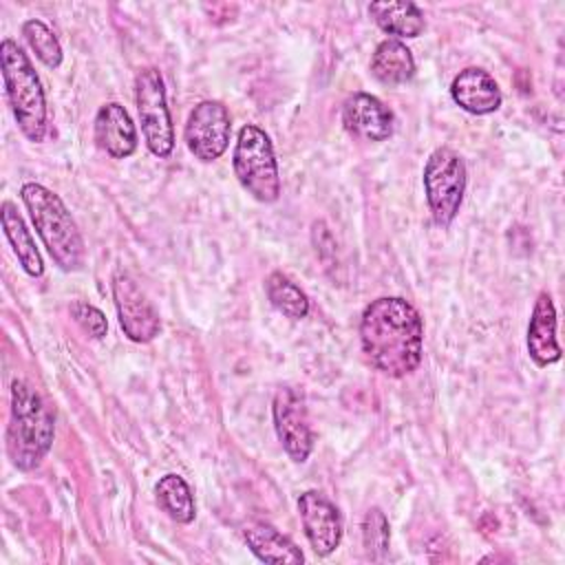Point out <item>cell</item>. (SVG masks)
<instances>
[{
	"mask_svg": "<svg viewBox=\"0 0 565 565\" xmlns=\"http://www.w3.org/2000/svg\"><path fill=\"white\" fill-rule=\"evenodd\" d=\"M238 183L260 203H274L280 196V177L274 148L265 130L247 124L238 130L232 157Z\"/></svg>",
	"mask_w": 565,
	"mask_h": 565,
	"instance_id": "obj_5",
	"label": "cell"
},
{
	"mask_svg": "<svg viewBox=\"0 0 565 565\" xmlns=\"http://www.w3.org/2000/svg\"><path fill=\"white\" fill-rule=\"evenodd\" d=\"M0 66L7 99L18 128L29 141L40 143L46 135V99L31 60L18 46V42L7 38L0 44Z\"/></svg>",
	"mask_w": 565,
	"mask_h": 565,
	"instance_id": "obj_4",
	"label": "cell"
},
{
	"mask_svg": "<svg viewBox=\"0 0 565 565\" xmlns=\"http://www.w3.org/2000/svg\"><path fill=\"white\" fill-rule=\"evenodd\" d=\"M527 353L539 366H547L561 360V347L556 342V309L547 291H541L534 300L532 318L527 324Z\"/></svg>",
	"mask_w": 565,
	"mask_h": 565,
	"instance_id": "obj_15",
	"label": "cell"
},
{
	"mask_svg": "<svg viewBox=\"0 0 565 565\" xmlns=\"http://www.w3.org/2000/svg\"><path fill=\"white\" fill-rule=\"evenodd\" d=\"M344 128L366 141H384L393 135V113L369 93H353L342 106Z\"/></svg>",
	"mask_w": 565,
	"mask_h": 565,
	"instance_id": "obj_12",
	"label": "cell"
},
{
	"mask_svg": "<svg viewBox=\"0 0 565 565\" xmlns=\"http://www.w3.org/2000/svg\"><path fill=\"white\" fill-rule=\"evenodd\" d=\"M265 291L269 302L287 318L291 320H300L309 313V298L307 294L291 282L287 276H282L280 271H274L267 276L265 280Z\"/></svg>",
	"mask_w": 565,
	"mask_h": 565,
	"instance_id": "obj_21",
	"label": "cell"
},
{
	"mask_svg": "<svg viewBox=\"0 0 565 565\" xmlns=\"http://www.w3.org/2000/svg\"><path fill=\"white\" fill-rule=\"evenodd\" d=\"M95 141L113 159H126L137 148V130L128 110L117 104H104L95 115Z\"/></svg>",
	"mask_w": 565,
	"mask_h": 565,
	"instance_id": "obj_14",
	"label": "cell"
},
{
	"mask_svg": "<svg viewBox=\"0 0 565 565\" xmlns=\"http://www.w3.org/2000/svg\"><path fill=\"white\" fill-rule=\"evenodd\" d=\"M0 218H2V230H4V236L7 241L11 243L13 247V254L18 256L22 269L38 278L44 274V263H42V256L31 238V232L26 230V223L22 221V216L18 214L15 205L11 201H4L2 203V210H0Z\"/></svg>",
	"mask_w": 565,
	"mask_h": 565,
	"instance_id": "obj_19",
	"label": "cell"
},
{
	"mask_svg": "<svg viewBox=\"0 0 565 565\" xmlns=\"http://www.w3.org/2000/svg\"><path fill=\"white\" fill-rule=\"evenodd\" d=\"M271 411L280 446L291 461L305 463L313 450V430L309 426L302 397L294 388H280L274 397Z\"/></svg>",
	"mask_w": 565,
	"mask_h": 565,
	"instance_id": "obj_10",
	"label": "cell"
},
{
	"mask_svg": "<svg viewBox=\"0 0 565 565\" xmlns=\"http://www.w3.org/2000/svg\"><path fill=\"white\" fill-rule=\"evenodd\" d=\"M369 15L388 35L417 38L424 31V13L415 2L377 0L369 4Z\"/></svg>",
	"mask_w": 565,
	"mask_h": 565,
	"instance_id": "obj_17",
	"label": "cell"
},
{
	"mask_svg": "<svg viewBox=\"0 0 565 565\" xmlns=\"http://www.w3.org/2000/svg\"><path fill=\"white\" fill-rule=\"evenodd\" d=\"M22 35L29 42L31 51L38 55V60L49 66V68H57L62 64V46L60 40L55 38V33L42 22V20H26L22 24Z\"/></svg>",
	"mask_w": 565,
	"mask_h": 565,
	"instance_id": "obj_22",
	"label": "cell"
},
{
	"mask_svg": "<svg viewBox=\"0 0 565 565\" xmlns=\"http://www.w3.org/2000/svg\"><path fill=\"white\" fill-rule=\"evenodd\" d=\"M113 298L119 327L128 340L150 342L159 333L161 320L157 309L128 274H117L113 278Z\"/></svg>",
	"mask_w": 565,
	"mask_h": 565,
	"instance_id": "obj_9",
	"label": "cell"
},
{
	"mask_svg": "<svg viewBox=\"0 0 565 565\" xmlns=\"http://www.w3.org/2000/svg\"><path fill=\"white\" fill-rule=\"evenodd\" d=\"M450 95L455 104L470 115H490L501 106L499 84L479 66L459 71L450 84Z\"/></svg>",
	"mask_w": 565,
	"mask_h": 565,
	"instance_id": "obj_13",
	"label": "cell"
},
{
	"mask_svg": "<svg viewBox=\"0 0 565 565\" xmlns=\"http://www.w3.org/2000/svg\"><path fill=\"white\" fill-rule=\"evenodd\" d=\"M360 342L373 369L388 377L411 375L422 362L424 322L404 298L371 300L360 318Z\"/></svg>",
	"mask_w": 565,
	"mask_h": 565,
	"instance_id": "obj_1",
	"label": "cell"
},
{
	"mask_svg": "<svg viewBox=\"0 0 565 565\" xmlns=\"http://www.w3.org/2000/svg\"><path fill=\"white\" fill-rule=\"evenodd\" d=\"M424 192L435 223L450 225L466 192V163L455 150L437 148L430 152L424 166Z\"/></svg>",
	"mask_w": 565,
	"mask_h": 565,
	"instance_id": "obj_6",
	"label": "cell"
},
{
	"mask_svg": "<svg viewBox=\"0 0 565 565\" xmlns=\"http://www.w3.org/2000/svg\"><path fill=\"white\" fill-rule=\"evenodd\" d=\"M55 424L44 399L24 382L11 384V417L7 426V452L15 468L33 470L49 452Z\"/></svg>",
	"mask_w": 565,
	"mask_h": 565,
	"instance_id": "obj_3",
	"label": "cell"
},
{
	"mask_svg": "<svg viewBox=\"0 0 565 565\" xmlns=\"http://www.w3.org/2000/svg\"><path fill=\"white\" fill-rule=\"evenodd\" d=\"M185 146L201 161L218 159L230 143L232 119L221 102L205 99L190 110L185 121Z\"/></svg>",
	"mask_w": 565,
	"mask_h": 565,
	"instance_id": "obj_8",
	"label": "cell"
},
{
	"mask_svg": "<svg viewBox=\"0 0 565 565\" xmlns=\"http://www.w3.org/2000/svg\"><path fill=\"white\" fill-rule=\"evenodd\" d=\"M154 492H157V501L161 505V510L177 523L181 525H188L192 523L194 514H196V508H194V497H192V490L190 486L185 483L183 477L170 472V475H163L157 486H154Z\"/></svg>",
	"mask_w": 565,
	"mask_h": 565,
	"instance_id": "obj_20",
	"label": "cell"
},
{
	"mask_svg": "<svg viewBox=\"0 0 565 565\" xmlns=\"http://www.w3.org/2000/svg\"><path fill=\"white\" fill-rule=\"evenodd\" d=\"M388 521L380 508H371L362 521V543L371 558H382L388 547Z\"/></svg>",
	"mask_w": 565,
	"mask_h": 565,
	"instance_id": "obj_23",
	"label": "cell"
},
{
	"mask_svg": "<svg viewBox=\"0 0 565 565\" xmlns=\"http://www.w3.org/2000/svg\"><path fill=\"white\" fill-rule=\"evenodd\" d=\"M298 512L311 550L318 556H329L342 541L338 508L318 490H307L298 497Z\"/></svg>",
	"mask_w": 565,
	"mask_h": 565,
	"instance_id": "obj_11",
	"label": "cell"
},
{
	"mask_svg": "<svg viewBox=\"0 0 565 565\" xmlns=\"http://www.w3.org/2000/svg\"><path fill=\"white\" fill-rule=\"evenodd\" d=\"M135 102L148 150L166 159L174 150V128L166 102V86L159 68L146 66L135 77Z\"/></svg>",
	"mask_w": 565,
	"mask_h": 565,
	"instance_id": "obj_7",
	"label": "cell"
},
{
	"mask_svg": "<svg viewBox=\"0 0 565 565\" xmlns=\"http://www.w3.org/2000/svg\"><path fill=\"white\" fill-rule=\"evenodd\" d=\"M71 316L90 338H104L106 331H108L106 316L97 307H93V305H88L84 300L71 302Z\"/></svg>",
	"mask_w": 565,
	"mask_h": 565,
	"instance_id": "obj_24",
	"label": "cell"
},
{
	"mask_svg": "<svg viewBox=\"0 0 565 565\" xmlns=\"http://www.w3.org/2000/svg\"><path fill=\"white\" fill-rule=\"evenodd\" d=\"M243 539L247 547L254 552V556L263 563H285V565H296L305 561V554L285 536L280 534L274 525L263 523V521H247L243 525Z\"/></svg>",
	"mask_w": 565,
	"mask_h": 565,
	"instance_id": "obj_16",
	"label": "cell"
},
{
	"mask_svg": "<svg viewBox=\"0 0 565 565\" xmlns=\"http://www.w3.org/2000/svg\"><path fill=\"white\" fill-rule=\"evenodd\" d=\"M371 73L386 86L406 84L415 75V60L411 49L399 40L380 42L371 57Z\"/></svg>",
	"mask_w": 565,
	"mask_h": 565,
	"instance_id": "obj_18",
	"label": "cell"
},
{
	"mask_svg": "<svg viewBox=\"0 0 565 565\" xmlns=\"http://www.w3.org/2000/svg\"><path fill=\"white\" fill-rule=\"evenodd\" d=\"M20 196L55 265L64 271L79 269L84 263V238L62 199L33 181L20 188Z\"/></svg>",
	"mask_w": 565,
	"mask_h": 565,
	"instance_id": "obj_2",
	"label": "cell"
}]
</instances>
